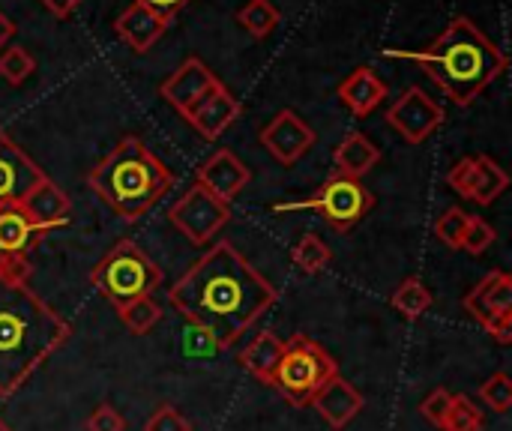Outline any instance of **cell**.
Here are the masks:
<instances>
[{
  "instance_id": "40",
  "label": "cell",
  "mask_w": 512,
  "mask_h": 431,
  "mask_svg": "<svg viewBox=\"0 0 512 431\" xmlns=\"http://www.w3.org/2000/svg\"><path fill=\"white\" fill-rule=\"evenodd\" d=\"M6 141H9V135H6V132H3V129H0V147H3V144H6Z\"/></svg>"
},
{
  "instance_id": "8",
  "label": "cell",
  "mask_w": 512,
  "mask_h": 431,
  "mask_svg": "<svg viewBox=\"0 0 512 431\" xmlns=\"http://www.w3.org/2000/svg\"><path fill=\"white\" fill-rule=\"evenodd\" d=\"M168 222L192 243V246H210L216 240V234L231 222V204L213 198L207 189H201L198 183L189 186L177 204H171L168 210Z\"/></svg>"
},
{
  "instance_id": "37",
  "label": "cell",
  "mask_w": 512,
  "mask_h": 431,
  "mask_svg": "<svg viewBox=\"0 0 512 431\" xmlns=\"http://www.w3.org/2000/svg\"><path fill=\"white\" fill-rule=\"evenodd\" d=\"M132 3H138V6H144V9H150V12H156V15H162V18H174L183 6H189L192 0H132Z\"/></svg>"
},
{
  "instance_id": "24",
  "label": "cell",
  "mask_w": 512,
  "mask_h": 431,
  "mask_svg": "<svg viewBox=\"0 0 512 431\" xmlns=\"http://www.w3.org/2000/svg\"><path fill=\"white\" fill-rule=\"evenodd\" d=\"M432 303H435L432 291H429V288L423 285V279H417V276L402 279L399 288L390 294V306H393L402 318H408V321L423 318V315L432 309Z\"/></svg>"
},
{
  "instance_id": "20",
  "label": "cell",
  "mask_w": 512,
  "mask_h": 431,
  "mask_svg": "<svg viewBox=\"0 0 512 431\" xmlns=\"http://www.w3.org/2000/svg\"><path fill=\"white\" fill-rule=\"evenodd\" d=\"M168 24H171L168 18H162V15H156V12H150V9L132 3V6L114 21V30H117V36H120L135 54H144V51H150V48L162 39V33L168 30Z\"/></svg>"
},
{
  "instance_id": "15",
  "label": "cell",
  "mask_w": 512,
  "mask_h": 431,
  "mask_svg": "<svg viewBox=\"0 0 512 431\" xmlns=\"http://www.w3.org/2000/svg\"><path fill=\"white\" fill-rule=\"evenodd\" d=\"M219 84L216 72L201 60V57H189L177 66V72H171L162 84H159V96L177 108L180 114H186L207 90H213Z\"/></svg>"
},
{
  "instance_id": "33",
  "label": "cell",
  "mask_w": 512,
  "mask_h": 431,
  "mask_svg": "<svg viewBox=\"0 0 512 431\" xmlns=\"http://www.w3.org/2000/svg\"><path fill=\"white\" fill-rule=\"evenodd\" d=\"M144 431H192V423H189L174 405H159V408L147 417Z\"/></svg>"
},
{
  "instance_id": "36",
  "label": "cell",
  "mask_w": 512,
  "mask_h": 431,
  "mask_svg": "<svg viewBox=\"0 0 512 431\" xmlns=\"http://www.w3.org/2000/svg\"><path fill=\"white\" fill-rule=\"evenodd\" d=\"M0 276L9 282H30V264L24 255H6L0 258Z\"/></svg>"
},
{
  "instance_id": "7",
  "label": "cell",
  "mask_w": 512,
  "mask_h": 431,
  "mask_svg": "<svg viewBox=\"0 0 512 431\" xmlns=\"http://www.w3.org/2000/svg\"><path fill=\"white\" fill-rule=\"evenodd\" d=\"M297 210L321 213V219L333 231L348 234L357 222H363L375 210V195L363 186V180H354V177L333 171L309 198L273 207V213H297Z\"/></svg>"
},
{
  "instance_id": "2",
  "label": "cell",
  "mask_w": 512,
  "mask_h": 431,
  "mask_svg": "<svg viewBox=\"0 0 512 431\" xmlns=\"http://www.w3.org/2000/svg\"><path fill=\"white\" fill-rule=\"evenodd\" d=\"M69 336V321L51 309L30 282L0 276V399L18 393Z\"/></svg>"
},
{
  "instance_id": "19",
  "label": "cell",
  "mask_w": 512,
  "mask_h": 431,
  "mask_svg": "<svg viewBox=\"0 0 512 431\" xmlns=\"http://www.w3.org/2000/svg\"><path fill=\"white\" fill-rule=\"evenodd\" d=\"M21 204H24L27 216H30L39 228H45L48 234L69 225L72 201H69V195H66L51 177H45L39 186H33V189L21 198Z\"/></svg>"
},
{
  "instance_id": "27",
  "label": "cell",
  "mask_w": 512,
  "mask_h": 431,
  "mask_svg": "<svg viewBox=\"0 0 512 431\" xmlns=\"http://www.w3.org/2000/svg\"><path fill=\"white\" fill-rule=\"evenodd\" d=\"M162 306L153 300V297H141V300H132L126 303L123 309H117V318L120 324L132 333V336H147L159 321H162Z\"/></svg>"
},
{
  "instance_id": "11",
  "label": "cell",
  "mask_w": 512,
  "mask_h": 431,
  "mask_svg": "<svg viewBox=\"0 0 512 431\" xmlns=\"http://www.w3.org/2000/svg\"><path fill=\"white\" fill-rule=\"evenodd\" d=\"M447 183H450V189H456L462 198H468V201H474V204H480V207H489V204H495V201L507 192L510 177H507V171H504L495 159H489V156H465L462 162H456V165L450 168Z\"/></svg>"
},
{
  "instance_id": "17",
  "label": "cell",
  "mask_w": 512,
  "mask_h": 431,
  "mask_svg": "<svg viewBox=\"0 0 512 431\" xmlns=\"http://www.w3.org/2000/svg\"><path fill=\"white\" fill-rule=\"evenodd\" d=\"M45 177L48 174L12 138L0 147V204L21 201Z\"/></svg>"
},
{
  "instance_id": "35",
  "label": "cell",
  "mask_w": 512,
  "mask_h": 431,
  "mask_svg": "<svg viewBox=\"0 0 512 431\" xmlns=\"http://www.w3.org/2000/svg\"><path fill=\"white\" fill-rule=\"evenodd\" d=\"M84 431H126V420L114 405H96L84 420Z\"/></svg>"
},
{
  "instance_id": "1",
  "label": "cell",
  "mask_w": 512,
  "mask_h": 431,
  "mask_svg": "<svg viewBox=\"0 0 512 431\" xmlns=\"http://www.w3.org/2000/svg\"><path fill=\"white\" fill-rule=\"evenodd\" d=\"M276 300L279 291L228 240L213 243L168 288V306L216 348L237 345Z\"/></svg>"
},
{
  "instance_id": "28",
  "label": "cell",
  "mask_w": 512,
  "mask_h": 431,
  "mask_svg": "<svg viewBox=\"0 0 512 431\" xmlns=\"http://www.w3.org/2000/svg\"><path fill=\"white\" fill-rule=\"evenodd\" d=\"M483 426H486L483 408H477L474 399L465 396V393L453 396L450 411H447V417H444L441 431H483Z\"/></svg>"
},
{
  "instance_id": "12",
  "label": "cell",
  "mask_w": 512,
  "mask_h": 431,
  "mask_svg": "<svg viewBox=\"0 0 512 431\" xmlns=\"http://www.w3.org/2000/svg\"><path fill=\"white\" fill-rule=\"evenodd\" d=\"M261 144L264 150L279 162V165H297L312 147H315V132L312 126L291 108L279 111L264 129H261Z\"/></svg>"
},
{
  "instance_id": "18",
  "label": "cell",
  "mask_w": 512,
  "mask_h": 431,
  "mask_svg": "<svg viewBox=\"0 0 512 431\" xmlns=\"http://www.w3.org/2000/svg\"><path fill=\"white\" fill-rule=\"evenodd\" d=\"M48 231L39 228L21 201H12V204H0V258L6 255H30L39 240H45Z\"/></svg>"
},
{
  "instance_id": "16",
  "label": "cell",
  "mask_w": 512,
  "mask_h": 431,
  "mask_svg": "<svg viewBox=\"0 0 512 431\" xmlns=\"http://www.w3.org/2000/svg\"><path fill=\"white\" fill-rule=\"evenodd\" d=\"M363 393L339 375H333L321 390L318 396L312 399V408L318 411V417L330 426L333 431H345V426H351L360 411H363Z\"/></svg>"
},
{
  "instance_id": "29",
  "label": "cell",
  "mask_w": 512,
  "mask_h": 431,
  "mask_svg": "<svg viewBox=\"0 0 512 431\" xmlns=\"http://www.w3.org/2000/svg\"><path fill=\"white\" fill-rule=\"evenodd\" d=\"M33 72H36V60L30 57L27 48L12 45V48H3V51H0V78H3L6 84L21 87Z\"/></svg>"
},
{
  "instance_id": "22",
  "label": "cell",
  "mask_w": 512,
  "mask_h": 431,
  "mask_svg": "<svg viewBox=\"0 0 512 431\" xmlns=\"http://www.w3.org/2000/svg\"><path fill=\"white\" fill-rule=\"evenodd\" d=\"M378 162H381V147L363 132H348L333 150V165H336L333 171L354 180H363Z\"/></svg>"
},
{
  "instance_id": "34",
  "label": "cell",
  "mask_w": 512,
  "mask_h": 431,
  "mask_svg": "<svg viewBox=\"0 0 512 431\" xmlns=\"http://www.w3.org/2000/svg\"><path fill=\"white\" fill-rule=\"evenodd\" d=\"M450 402H453V393H450V390H444V387L432 390V393L420 402L423 420H429L435 429H441V426H444V417H447V411H450Z\"/></svg>"
},
{
  "instance_id": "4",
  "label": "cell",
  "mask_w": 512,
  "mask_h": 431,
  "mask_svg": "<svg viewBox=\"0 0 512 431\" xmlns=\"http://www.w3.org/2000/svg\"><path fill=\"white\" fill-rule=\"evenodd\" d=\"M87 186L120 219L135 222L171 192L174 174L138 135H126L87 174Z\"/></svg>"
},
{
  "instance_id": "6",
  "label": "cell",
  "mask_w": 512,
  "mask_h": 431,
  "mask_svg": "<svg viewBox=\"0 0 512 431\" xmlns=\"http://www.w3.org/2000/svg\"><path fill=\"white\" fill-rule=\"evenodd\" d=\"M339 375V363L327 348H321L309 336H291L282 348V357L267 381L288 405L294 408H309L318 390Z\"/></svg>"
},
{
  "instance_id": "5",
  "label": "cell",
  "mask_w": 512,
  "mask_h": 431,
  "mask_svg": "<svg viewBox=\"0 0 512 431\" xmlns=\"http://www.w3.org/2000/svg\"><path fill=\"white\" fill-rule=\"evenodd\" d=\"M90 285L114 309H123L132 300L153 297L162 288V270L135 240H120L90 270Z\"/></svg>"
},
{
  "instance_id": "31",
  "label": "cell",
  "mask_w": 512,
  "mask_h": 431,
  "mask_svg": "<svg viewBox=\"0 0 512 431\" xmlns=\"http://www.w3.org/2000/svg\"><path fill=\"white\" fill-rule=\"evenodd\" d=\"M480 402L495 411V414H507L512 408V378L507 372H495L492 378H486L480 384Z\"/></svg>"
},
{
  "instance_id": "30",
  "label": "cell",
  "mask_w": 512,
  "mask_h": 431,
  "mask_svg": "<svg viewBox=\"0 0 512 431\" xmlns=\"http://www.w3.org/2000/svg\"><path fill=\"white\" fill-rule=\"evenodd\" d=\"M471 213H465L462 207H447L438 219H435V237L447 246V249H462V237L468 228Z\"/></svg>"
},
{
  "instance_id": "14",
  "label": "cell",
  "mask_w": 512,
  "mask_h": 431,
  "mask_svg": "<svg viewBox=\"0 0 512 431\" xmlns=\"http://www.w3.org/2000/svg\"><path fill=\"white\" fill-rule=\"evenodd\" d=\"M240 111H243L240 99L219 81V84H216L213 90H207L183 117H186V123H189L201 138L216 141L225 129H231V123L240 117Z\"/></svg>"
},
{
  "instance_id": "3",
  "label": "cell",
  "mask_w": 512,
  "mask_h": 431,
  "mask_svg": "<svg viewBox=\"0 0 512 431\" xmlns=\"http://www.w3.org/2000/svg\"><path fill=\"white\" fill-rule=\"evenodd\" d=\"M384 57L417 63L453 105L468 108L492 81L507 72V54L492 42L471 18L459 15L447 24V30L426 48H387Z\"/></svg>"
},
{
  "instance_id": "26",
  "label": "cell",
  "mask_w": 512,
  "mask_h": 431,
  "mask_svg": "<svg viewBox=\"0 0 512 431\" xmlns=\"http://www.w3.org/2000/svg\"><path fill=\"white\" fill-rule=\"evenodd\" d=\"M291 261L297 264V270L300 273H306V276H318L321 270H327L330 267V261H333V252H330V246L318 237V234H303L300 240H297V246L291 249Z\"/></svg>"
},
{
  "instance_id": "13",
  "label": "cell",
  "mask_w": 512,
  "mask_h": 431,
  "mask_svg": "<svg viewBox=\"0 0 512 431\" xmlns=\"http://www.w3.org/2000/svg\"><path fill=\"white\" fill-rule=\"evenodd\" d=\"M249 180L252 171L228 147H219L210 159L201 162V168H195V183L225 204H231L249 186Z\"/></svg>"
},
{
  "instance_id": "9",
  "label": "cell",
  "mask_w": 512,
  "mask_h": 431,
  "mask_svg": "<svg viewBox=\"0 0 512 431\" xmlns=\"http://www.w3.org/2000/svg\"><path fill=\"white\" fill-rule=\"evenodd\" d=\"M462 309L489 333L498 345H512V276L492 270L462 300Z\"/></svg>"
},
{
  "instance_id": "39",
  "label": "cell",
  "mask_w": 512,
  "mask_h": 431,
  "mask_svg": "<svg viewBox=\"0 0 512 431\" xmlns=\"http://www.w3.org/2000/svg\"><path fill=\"white\" fill-rule=\"evenodd\" d=\"M15 30H18V27H15V21H12V18H6V15L0 12V48H6V45H9V39L15 36Z\"/></svg>"
},
{
  "instance_id": "38",
  "label": "cell",
  "mask_w": 512,
  "mask_h": 431,
  "mask_svg": "<svg viewBox=\"0 0 512 431\" xmlns=\"http://www.w3.org/2000/svg\"><path fill=\"white\" fill-rule=\"evenodd\" d=\"M39 3H42L51 15H57V18H69L84 0H39Z\"/></svg>"
},
{
  "instance_id": "41",
  "label": "cell",
  "mask_w": 512,
  "mask_h": 431,
  "mask_svg": "<svg viewBox=\"0 0 512 431\" xmlns=\"http://www.w3.org/2000/svg\"><path fill=\"white\" fill-rule=\"evenodd\" d=\"M0 431H12V429H9V426H6V423L0 420Z\"/></svg>"
},
{
  "instance_id": "21",
  "label": "cell",
  "mask_w": 512,
  "mask_h": 431,
  "mask_svg": "<svg viewBox=\"0 0 512 431\" xmlns=\"http://www.w3.org/2000/svg\"><path fill=\"white\" fill-rule=\"evenodd\" d=\"M336 93L354 117H369L387 99V84L375 75V69L360 66L345 81H339Z\"/></svg>"
},
{
  "instance_id": "32",
  "label": "cell",
  "mask_w": 512,
  "mask_h": 431,
  "mask_svg": "<svg viewBox=\"0 0 512 431\" xmlns=\"http://www.w3.org/2000/svg\"><path fill=\"white\" fill-rule=\"evenodd\" d=\"M495 240H498V231H495L486 219H480V216H471V219H468V228H465V237H462V249H465L468 255H483V252H489Z\"/></svg>"
},
{
  "instance_id": "10",
  "label": "cell",
  "mask_w": 512,
  "mask_h": 431,
  "mask_svg": "<svg viewBox=\"0 0 512 431\" xmlns=\"http://www.w3.org/2000/svg\"><path fill=\"white\" fill-rule=\"evenodd\" d=\"M387 126L396 129L408 144H423L444 120L447 111L420 87H408L390 108H387Z\"/></svg>"
},
{
  "instance_id": "23",
  "label": "cell",
  "mask_w": 512,
  "mask_h": 431,
  "mask_svg": "<svg viewBox=\"0 0 512 431\" xmlns=\"http://www.w3.org/2000/svg\"><path fill=\"white\" fill-rule=\"evenodd\" d=\"M282 348H285V342H282L276 333L264 330V333H258V336L243 348L240 366H243L252 378H258L261 384H267L270 375H273V369H276V363H279V357H282Z\"/></svg>"
},
{
  "instance_id": "25",
  "label": "cell",
  "mask_w": 512,
  "mask_h": 431,
  "mask_svg": "<svg viewBox=\"0 0 512 431\" xmlns=\"http://www.w3.org/2000/svg\"><path fill=\"white\" fill-rule=\"evenodd\" d=\"M237 24L255 36V39H267L279 24H282V12L273 0H249L240 12H237Z\"/></svg>"
}]
</instances>
